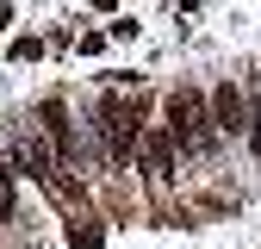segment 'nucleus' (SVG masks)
<instances>
[{
    "label": "nucleus",
    "instance_id": "obj_5",
    "mask_svg": "<svg viewBox=\"0 0 261 249\" xmlns=\"http://www.w3.org/2000/svg\"><path fill=\"white\" fill-rule=\"evenodd\" d=\"M137 150H143V162H149L155 181H174V137H168V124H149L137 137Z\"/></svg>",
    "mask_w": 261,
    "mask_h": 249
},
{
    "label": "nucleus",
    "instance_id": "obj_2",
    "mask_svg": "<svg viewBox=\"0 0 261 249\" xmlns=\"http://www.w3.org/2000/svg\"><path fill=\"white\" fill-rule=\"evenodd\" d=\"M100 137H106V156L112 162H130L137 156V124H130V106H124V93H106L100 100Z\"/></svg>",
    "mask_w": 261,
    "mask_h": 249
},
{
    "label": "nucleus",
    "instance_id": "obj_1",
    "mask_svg": "<svg viewBox=\"0 0 261 249\" xmlns=\"http://www.w3.org/2000/svg\"><path fill=\"white\" fill-rule=\"evenodd\" d=\"M168 137L187 150V156H212L218 150V124L205 112V93L199 87H174L168 93Z\"/></svg>",
    "mask_w": 261,
    "mask_h": 249
},
{
    "label": "nucleus",
    "instance_id": "obj_4",
    "mask_svg": "<svg viewBox=\"0 0 261 249\" xmlns=\"http://www.w3.org/2000/svg\"><path fill=\"white\" fill-rule=\"evenodd\" d=\"M212 124L218 131H249V106H243V87H230V81H218V93H212Z\"/></svg>",
    "mask_w": 261,
    "mask_h": 249
},
{
    "label": "nucleus",
    "instance_id": "obj_7",
    "mask_svg": "<svg viewBox=\"0 0 261 249\" xmlns=\"http://www.w3.org/2000/svg\"><path fill=\"white\" fill-rule=\"evenodd\" d=\"M7 19H13V7H7V0H0V31H7Z\"/></svg>",
    "mask_w": 261,
    "mask_h": 249
},
{
    "label": "nucleus",
    "instance_id": "obj_6",
    "mask_svg": "<svg viewBox=\"0 0 261 249\" xmlns=\"http://www.w3.org/2000/svg\"><path fill=\"white\" fill-rule=\"evenodd\" d=\"M69 243H75V249H106V237L93 231V225H75V231H69Z\"/></svg>",
    "mask_w": 261,
    "mask_h": 249
},
{
    "label": "nucleus",
    "instance_id": "obj_3",
    "mask_svg": "<svg viewBox=\"0 0 261 249\" xmlns=\"http://www.w3.org/2000/svg\"><path fill=\"white\" fill-rule=\"evenodd\" d=\"M38 137L56 143V162H81V143L69 131V106H62V100H44L38 106Z\"/></svg>",
    "mask_w": 261,
    "mask_h": 249
}]
</instances>
